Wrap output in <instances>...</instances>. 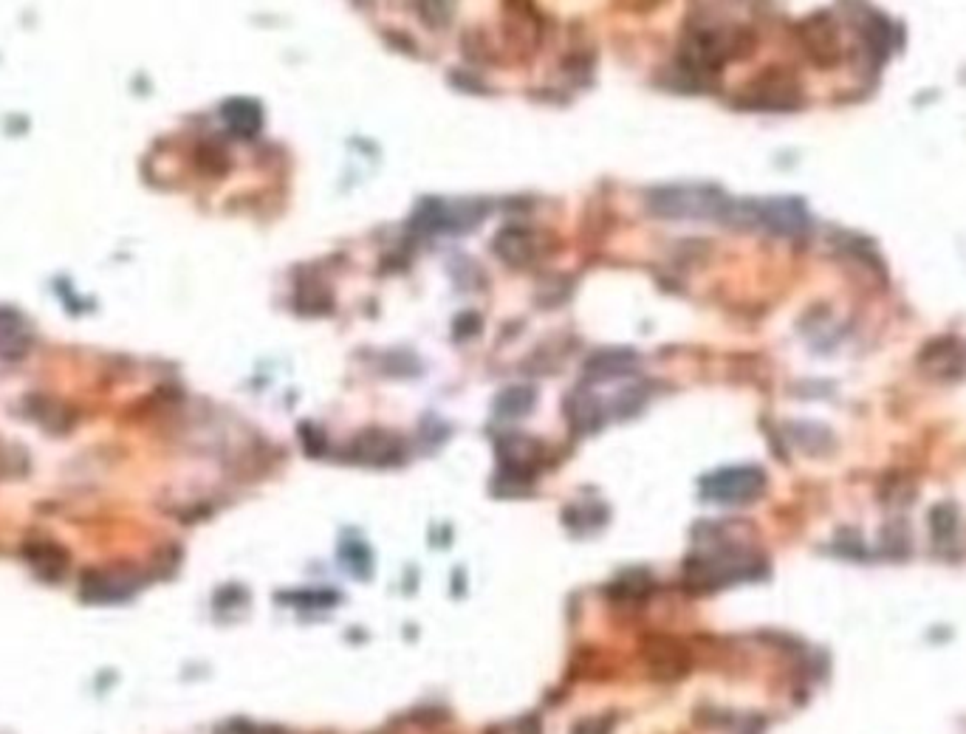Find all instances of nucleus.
<instances>
[{
	"instance_id": "obj_1",
	"label": "nucleus",
	"mask_w": 966,
	"mask_h": 734,
	"mask_svg": "<svg viewBox=\"0 0 966 734\" xmlns=\"http://www.w3.org/2000/svg\"><path fill=\"white\" fill-rule=\"evenodd\" d=\"M650 209L665 218H706L718 215L721 201L713 189L701 186H667L650 195Z\"/></svg>"
},
{
	"instance_id": "obj_2",
	"label": "nucleus",
	"mask_w": 966,
	"mask_h": 734,
	"mask_svg": "<svg viewBox=\"0 0 966 734\" xmlns=\"http://www.w3.org/2000/svg\"><path fill=\"white\" fill-rule=\"evenodd\" d=\"M763 472L758 469H723L718 475H713L706 481V497L715 503H729V506H741L755 500V497L763 491Z\"/></svg>"
},
{
	"instance_id": "obj_3",
	"label": "nucleus",
	"mask_w": 966,
	"mask_h": 734,
	"mask_svg": "<svg viewBox=\"0 0 966 734\" xmlns=\"http://www.w3.org/2000/svg\"><path fill=\"white\" fill-rule=\"evenodd\" d=\"M350 458L365 466H393L402 461V443L396 435L382 430L362 433L350 446Z\"/></svg>"
},
{
	"instance_id": "obj_4",
	"label": "nucleus",
	"mask_w": 966,
	"mask_h": 734,
	"mask_svg": "<svg viewBox=\"0 0 966 734\" xmlns=\"http://www.w3.org/2000/svg\"><path fill=\"white\" fill-rule=\"evenodd\" d=\"M494 252H498L503 260H509V263L521 266L526 263V260H531V252H534V234L529 229H521V226H509L498 234V241H494Z\"/></svg>"
},
{
	"instance_id": "obj_5",
	"label": "nucleus",
	"mask_w": 966,
	"mask_h": 734,
	"mask_svg": "<svg viewBox=\"0 0 966 734\" xmlns=\"http://www.w3.org/2000/svg\"><path fill=\"white\" fill-rule=\"evenodd\" d=\"M633 353L630 350H605L599 357H594L588 362V376L597 378H614V376H625L633 367Z\"/></svg>"
},
{
	"instance_id": "obj_6",
	"label": "nucleus",
	"mask_w": 966,
	"mask_h": 734,
	"mask_svg": "<svg viewBox=\"0 0 966 734\" xmlns=\"http://www.w3.org/2000/svg\"><path fill=\"white\" fill-rule=\"evenodd\" d=\"M655 650H658V653H653V650H650V670H653L658 678L673 681L675 675L684 672V658H681V655L675 653V644H670V642H658V647H655Z\"/></svg>"
},
{
	"instance_id": "obj_7",
	"label": "nucleus",
	"mask_w": 966,
	"mask_h": 734,
	"mask_svg": "<svg viewBox=\"0 0 966 734\" xmlns=\"http://www.w3.org/2000/svg\"><path fill=\"white\" fill-rule=\"evenodd\" d=\"M571 424L579 433H591L599 427V405L594 396L588 393L571 396Z\"/></svg>"
},
{
	"instance_id": "obj_8",
	"label": "nucleus",
	"mask_w": 966,
	"mask_h": 734,
	"mask_svg": "<svg viewBox=\"0 0 966 734\" xmlns=\"http://www.w3.org/2000/svg\"><path fill=\"white\" fill-rule=\"evenodd\" d=\"M224 113H226L229 125L241 136H252L257 128H261V110H257V105H252V102H244V100L229 102Z\"/></svg>"
},
{
	"instance_id": "obj_9",
	"label": "nucleus",
	"mask_w": 966,
	"mask_h": 734,
	"mask_svg": "<svg viewBox=\"0 0 966 734\" xmlns=\"http://www.w3.org/2000/svg\"><path fill=\"white\" fill-rule=\"evenodd\" d=\"M531 405H534V393H531L529 387H512V390H506V393L501 396V401H498V413H503V415L514 418V415H523V413H529V410H531Z\"/></svg>"
},
{
	"instance_id": "obj_10",
	"label": "nucleus",
	"mask_w": 966,
	"mask_h": 734,
	"mask_svg": "<svg viewBox=\"0 0 966 734\" xmlns=\"http://www.w3.org/2000/svg\"><path fill=\"white\" fill-rule=\"evenodd\" d=\"M597 511H605V509L602 506H588V509L571 506L569 511H565V523H569L571 529H577V531L597 529V526H602V520H597Z\"/></svg>"
},
{
	"instance_id": "obj_11",
	"label": "nucleus",
	"mask_w": 966,
	"mask_h": 734,
	"mask_svg": "<svg viewBox=\"0 0 966 734\" xmlns=\"http://www.w3.org/2000/svg\"><path fill=\"white\" fill-rule=\"evenodd\" d=\"M574 734H610V718H591V720H582Z\"/></svg>"
}]
</instances>
